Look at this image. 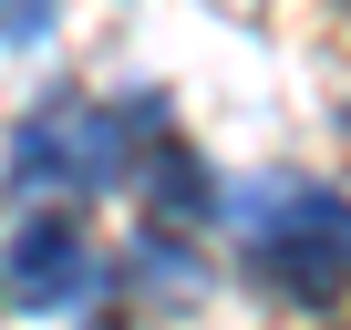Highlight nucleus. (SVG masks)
<instances>
[{
  "label": "nucleus",
  "instance_id": "nucleus-1",
  "mask_svg": "<svg viewBox=\"0 0 351 330\" xmlns=\"http://www.w3.org/2000/svg\"><path fill=\"white\" fill-rule=\"evenodd\" d=\"M217 227L238 238V268L269 299H289V309H320V299L351 289V196L320 186V176L258 165V176L228 186V217Z\"/></svg>",
  "mask_w": 351,
  "mask_h": 330
},
{
  "label": "nucleus",
  "instance_id": "nucleus-2",
  "mask_svg": "<svg viewBox=\"0 0 351 330\" xmlns=\"http://www.w3.org/2000/svg\"><path fill=\"white\" fill-rule=\"evenodd\" d=\"M176 134L165 93H42L21 124H11V176L0 186H21V196H104V186H134L145 176V155Z\"/></svg>",
  "mask_w": 351,
  "mask_h": 330
},
{
  "label": "nucleus",
  "instance_id": "nucleus-3",
  "mask_svg": "<svg viewBox=\"0 0 351 330\" xmlns=\"http://www.w3.org/2000/svg\"><path fill=\"white\" fill-rule=\"evenodd\" d=\"M104 289V258L83 238L73 207H32L11 238H0V309H21V320H62Z\"/></svg>",
  "mask_w": 351,
  "mask_h": 330
},
{
  "label": "nucleus",
  "instance_id": "nucleus-4",
  "mask_svg": "<svg viewBox=\"0 0 351 330\" xmlns=\"http://www.w3.org/2000/svg\"><path fill=\"white\" fill-rule=\"evenodd\" d=\"M134 186H145V207H155L145 227H165V238H186L197 217H228V186H217V176H207V165L176 144V134L145 155V176H134Z\"/></svg>",
  "mask_w": 351,
  "mask_h": 330
},
{
  "label": "nucleus",
  "instance_id": "nucleus-5",
  "mask_svg": "<svg viewBox=\"0 0 351 330\" xmlns=\"http://www.w3.org/2000/svg\"><path fill=\"white\" fill-rule=\"evenodd\" d=\"M124 289H134V299H165V309H186V299L207 289V268L186 258V238L145 227V238H134V258H124Z\"/></svg>",
  "mask_w": 351,
  "mask_h": 330
},
{
  "label": "nucleus",
  "instance_id": "nucleus-6",
  "mask_svg": "<svg viewBox=\"0 0 351 330\" xmlns=\"http://www.w3.org/2000/svg\"><path fill=\"white\" fill-rule=\"evenodd\" d=\"M52 11H62V0H0V42H11V52L52 42Z\"/></svg>",
  "mask_w": 351,
  "mask_h": 330
},
{
  "label": "nucleus",
  "instance_id": "nucleus-7",
  "mask_svg": "<svg viewBox=\"0 0 351 330\" xmlns=\"http://www.w3.org/2000/svg\"><path fill=\"white\" fill-rule=\"evenodd\" d=\"M341 144H351V103H341Z\"/></svg>",
  "mask_w": 351,
  "mask_h": 330
}]
</instances>
